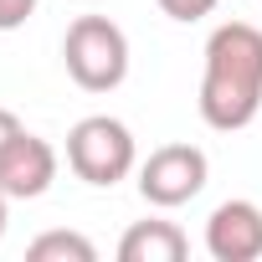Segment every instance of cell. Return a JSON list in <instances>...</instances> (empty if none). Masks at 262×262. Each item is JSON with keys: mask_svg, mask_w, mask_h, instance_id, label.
I'll return each instance as SVG.
<instances>
[{"mask_svg": "<svg viewBox=\"0 0 262 262\" xmlns=\"http://www.w3.org/2000/svg\"><path fill=\"white\" fill-rule=\"evenodd\" d=\"M67 165L77 180L108 190L118 185L128 170L139 165V149H134V134H128V123L123 118H108V113H88L72 123V134H67Z\"/></svg>", "mask_w": 262, "mask_h": 262, "instance_id": "3", "label": "cell"}, {"mask_svg": "<svg viewBox=\"0 0 262 262\" xmlns=\"http://www.w3.org/2000/svg\"><path fill=\"white\" fill-rule=\"evenodd\" d=\"M52 180H57V149L41 134L16 128L11 144L0 149V190L11 201H36L52 190Z\"/></svg>", "mask_w": 262, "mask_h": 262, "instance_id": "5", "label": "cell"}, {"mask_svg": "<svg viewBox=\"0 0 262 262\" xmlns=\"http://www.w3.org/2000/svg\"><path fill=\"white\" fill-rule=\"evenodd\" d=\"M36 16V0H0V31H21Z\"/></svg>", "mask_w": 262, "mask_h": 262, "instance_id": "10", "label": "cell"}, {"mask_svg": "<svg viewBox=\"0 0 262 262\" xmlns=\"http://www.w3.org/2000/svg\"><path fill=\"white\" fill-rule=\"evenodd\" d=\"M31 262H93L98 247L82 236V231H41L31 247H26Z\"/></svg>", "mask_w": 262, "mask_h": 262, "instance_id": "8", "label": "cell"}, {"mask_svg": "<svg viewBox=\"0 0 262 262\" xmlns=\"http://www.w3.org/2000/svg\"><path fill=\"white\" fill-rule=\"evenodd\" d=\"M190 252L175 221H134L118 242V262H180Z\"/></svg>", "mask_w": 262, "mask_h": 262, "instance_id": "7", "label": "cell"}, {"mask_svg": "<svg viewBox=\"0 0 262 262\" xmlns=\"http://www.w3.org/2000/svg\"><path fill=\"white\" fill-rule=\"evenodd\" d=\"M6 206H11V195L0 190V236H6V221H11V211H6Z\"/></svg>", "mask_w": 262, "mask_h": 262, "instance_id": "12", "label": "cell"}, {"mask_svg": "<svg viewBox=\"0 0 262 262\" xmlns=\"http://www.w3.org/2000/svg\"><path fill=\"white\" fill-rule=\"evenodd\" d=\"M16 128H21V118H16L11 108H0V149L11 144V134H16Z\"/></svg>", "mask_w": 262, "mask_h": 262, "instance_id": "11", "label": "cell"}, {"mask_svg": "<svg viewBox=\"0 0 262 262\" xmlns=\"http://www.w3.org/2000/svg\"><path fill=\"white\" fill-rule=\"evenodd\" d=\"M62 62L82 93H113L128 77V36L108 16H77L62 36Z\"/></svg>", "mask_w": 262, "mask_h": 262, "instance_id": "2", "label": "cell"}, {"mask_svg": "<svg viewBox=\"0 0 262 262\" xmlns=\"http://www.w3.org/2000/svg\"><path fill=\"white\" fill-rule=\"evenodd\" d=\"M211 180V160L195 144H160L144 165H139V195L160 211H175L185 201H195Z\"/></svg>", "mask_w": 262, "mask_h": 262, "instance_id": "4", "label": "cell"}, {"mask_svg": "<svg viewBox=\"0 0 262 262\" xmlns=\"http://www.w3.org/2000/svg\"><path fill=\"white\" fill-rule=\"evenodd\" d=\"M206 252L216 262H257L262 257V206L257 201H221L206 221Z\"/></svg>", "mask_w": 262, "mask_h": 262, "instance_id": "6", "label": "cell"}, {"mask_svg": "<svg viewBox=\"0 0 262 262\" xmlns=\"http://www.w3.org/2000/svg\"><path fill=\"white\" fill-rule=\"evenodd\" d=\"M216 6H221V0H160V11H165L170 21H185V26H190V21H206Z\"/></svg>", "mask_w": 262, "mask_h": 262, "instance_id": "9", "label": "cell"}, {"mask_svg": "<svg viewBox=\"0 0 262 262\" xmlns=\"http://www.w3.org/2000/svg\"><path fill=\"white\" fill-rule=\"evenodd\" d=\"M195 103L216 134H236L262 113V26L221 21L206 36V72Z\"/></svg>", "mask_w": 262, "mask_h": 262, "instance_id": "1", "label": "cell"}]
</instances>
